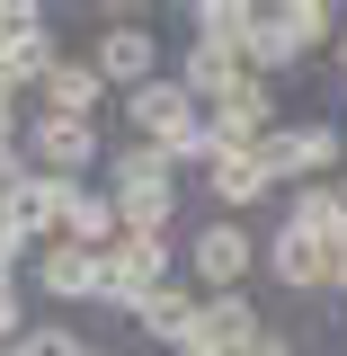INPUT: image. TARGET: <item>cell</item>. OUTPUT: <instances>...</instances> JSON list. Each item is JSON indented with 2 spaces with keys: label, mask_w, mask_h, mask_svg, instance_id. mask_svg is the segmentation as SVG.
<instances>
[{
  "label": "cell",
  "mask_w": 347,
  "mask_h": 356,
  "mask_svg": "<svg viewBox=\"0 0 347 356\" xmlns=\"http://www.w3.org/2000/svg\"><path fill=\"white\" fill-rule=\"evenodd\" d=\"M125 143H152L170 170H187V161H205V107L161 72V81L125 89Z\"/></svg>",
  "instance_id": "cell-1"
},
{
  "label": "cell",
  "mask_w": 347,
  "mask_h": 356,
  "mask_svg": "<svg viewBox=\"0 0 347 356\" xmlns=\"http://www.w3.org/2000/svg\"><path fill=\"white\" fill-rule=\"evenodd\" d=\"M259 161L267 187H330L347 161V134L339 125H321V116H303V125H267V143L250 152Z\"/></svg>",
  "instance_id": "cell-2"
},
{
  "label": "cell",
  "mask_w": 347,
  "mask_h": 356,
  "mask_svg": "<svg viewBox=\"0 0 347 356\" xmlns=\"http://www.w3.org/2000/svg\"><path fill=\"white\" fill-rule=\"evenodd\" d=\"M170 259H178V241H170V232H116V241L98 250V294H89V303L134 312L152 285H170Z\"/></svg>",
  "instance_id": "cell-3"
},
{
  "label": "cell",
  "mask_w": 347,
  "mask_h": 356,
  "mask_svg": "<svg viewBox=\"0 0 347 356\" xmlns=\"http://www.w3.org/2000/svg\"><path fill=\"white\" fill-rule=\"evenodd\" d=\"M18 161L45 170V178H89L98 161H107V125H98V116H36V107H27Z\"/></svg>",
  "instance_id": "cell-4"
},
{
  "label": "cell",
  "mask_w": 347,
  "mask_h": 356,
  "mask_svg": "<svg viewBox=\"0 0 347 356\" xmlns=\"http://www.w3.org/2000/svg\"><path fill=\"white\" fill-rule=\"evenodd\" d=\"M187 267H196V294H241L259 276V232L250 222H196L187 232Z\"/></svg>",
  "instance_id": "cell-5"
},
{
  "label": "cell",
  "mask_w": 347,
  "mask_h": 356,
  "mask_svg": "<svg viewBox=\"0 0 347 356\" xmlns=\"http://www.w3.org/2000/svg\"><path fill=\"white\" fill-rule=\"evenodd\" d=\"M259 330L267 321H259V303H250V285H241V294H196V321H187V339H178L170 356H241Z\"/></svg>",
  "instance_id": "cell-6"
},
{
  "label": "cell",
  "mask_w": 347,
  "mask_h": 356,
  "mask_svg": "<svg viewBox=\"0 0 347 356\" xmlns=\"http://www.w3.org/2000/svg\"><path fill=\"white\" fill-rule=\"evenodd\" d=\"M89 72H98L107 89L161 81V36H152L143 18H107V27H98V44H89Z\"/></svg>",
  "instance_id": "cell-7"
},
{
  "label": "cell",
  "mask_w": 347,
  "mask_h": 356,
  "mask_svg": "<svg viewBox=\"0 0 347 356\" xmlns=\"http://www.w3.org/2000/svg\"><path fill=\"white\" fill-rule=\"evenodd\" d=\"M259 267L285 285V294H339V250H321V241H303V232H267L259 241Z\"/></svg>",
  "instance_id": "cell-8"
},
{
  "label": "cell",
  "mask_w": 347,
  "mask_h": 356,
  "mask_svg": "<svg viewBox=\"0 0 347 356\" xmlns=\"http://www.w3.org/2000/svg\"><path fill=\"white\" fill-rule=\"evenodd\" d=\"M18 285L45 294V303H89V294H98V259L72 250V241H36L27 267H18Z\"/></svg>",
  "instance_id": "cell-9"
},
{
  "label": "cell",
  "mask_w": 347,
  "mask_h": 356,
  "mask_svg": "<svg viewBox=\"0 0 347 356\" xmlns=\"http://www.w3.org/2000/svg\"><path fill=\"white\" fill-rule=\"evenodd\" d=\"M54 241H72V250H89V259H98V250L116 241V205H107L89 178H63V205H54Z\"/></svg>",
  "instance_id": "cell-10"
},
{
  "label": "cell",
  "mask_w": 347,
  "mask_h": 356,
  "mask_svg": "<svg viewBox=\"0 0 347 356\" xmlns=\"http://www.w3.org/2000/svg\"><path fill=\"white\" fill-rule=\"evenodd\" d=\"M196 178H205V196H214L223 222H241V214L267 196V178H259V161H250V152H205V161H196Z\"/></svg>",
  "instance_id": "cell-11"
},
{
  "label": "cell",
  "mask_w": 347,
  "mask_h": 356,
  "mask_svg": "<svg viewBox=\"0 0 347 356\" xmlns=\"http://www.w3.org/2000/svg\"><path fill=\"white\" fill-rule=\"evenodd\" d=\"M27 98H36V116H98L107 81L89 72V54H63V63H54V72H45V81L27 89Z\"/></svg>",
  "instance_id": "cell-12"
},
{
  "label": "cell",
  "mask_w": 347,
  "mask_h": 356,
  "mask_svg": "<svg viewBox=\"0 0 347 356\" xmlns=\"http://www.w3.org/2000/svg\"><path fill=\"white\" fill-rule=\"evenodd\" d=\"M125 321L152 339V348H178V339H187V321H196V285H152Z\"/></svg>",
  "instance_id": "cell-13"
},
{
  "label": "cell",
  "mask_w": 347,
  "mask_h": 356,
  "mask_svg": "<svg viewBox=\"0 0 347 356\" xmlns=\"http://www.w3.org/2000/svg\"><path fill=\"white\" fill-rule=\"evenodd\" d=\"M285 232H303V241H321V250H347V205L330 196V187H294Z\"/></svg>",
  "instance_id": "cell-14"
},
{
  "label": "cell",
  "mask_w": 347,
  "mask_h": 356,
  "mask_svg": "<svg viewBox=\"0 0 347 356\" xmlns=\"http://www.w3.org/2000/svg\"><path fill=\"white\" fill-rule=\"evenodd\" d=\"M178 89H187V98H196V107H214L223 89L241 81V63H232V54H214V44H187V54H178V72H170Z\"/></svg>",
  "instance_id": "cell-15"
},
{
  "label": "cell",
  "mask_w": 347,
  "mask_h": 356,
  "mask_svg": "<svg viewBox=\"0 0 347 356\" xmlns=\"http://www.w3.org/2000/svg\"><path fill=\"white\" fill-rule=\"evenodd\" d=\"M276 27H285L294 63H303L312 44H330V36H339V9H330V0H276Z\"/></svg>",
  "instance_id": "cell-16"
},
{
  "label": "cell",
  "mask_w": 347,
  "mask_h": 356,
  "mask_svg": "<svg viewBox=\"0 0 347 356\" xmlns=\"http://www.w3.org/2000/svg\"><path fill=\"white\" fill-rule=\"evenodd\" d=\"M250 9H259V0H196V9H187V27H196V36H187V44L232 54V44H241V27H250Z\"/></svg>",
  "instance_id": "cell-17"
},
{
  "label": "cell",
  "mask_w": 347,
  "mask_h": 356,
  "mask_svg": "<svg viewBox=\"0 0 347 356\" xmlns=\"http://www.w3.org/2000/svg\"><path fill=\"white\" fill-rule=\"evenodd\" d=\"M18 348H27V356H81L89 339L72 330V321H27V330H18Z\"/></svg>",
  "instance_id": "cell-18"
},
{
  "label": "cell",
  "mask_w": 347,
  "mask_h": 356,
  "mask_svg": "<svg viewBox=\"0 0 347 356\" xmlns=\"http://www.w3.org/2000/svg\"><path fill=\"white\" fill-rule=\"evenodd\" d=\"M18 330H27V285H18V276H0V348H9Z\"/></svg>",
  "instance_id": "cell-19"
},
{
  "label": "cell",
  "mask_w": 347,
  "mask_h": 356,
  "mask_svg": "<svg viewBox=\"0 0 347 356\" xmlns=\"http://www.w3.org/2000/svg\"><path fill=\"white\" fill-rule=\"evenodd\" d=\"M18 125H27V98L0 89V152H18Z\"/></svg>",
  "instance_id": "cell-20"
},
{
  "label": "cell",
  "mask_w": 347,
  "mask_h": 356,
  "mask_svg": "<svg viewBox=\"0 0 347 356\" xmlns=\"http://www.w3.org/2000/svg\"><path fill=\"white\" fill-rule=\"evenodd\" d=\"M241 356H303V348H294L285 330H259V339H250V348H241Z\"/></svg>",
  "instance_id": "cell-21"
},
{
  "label": "cell",
  "mask_w": 347,
  "mask_h": 356,
  "mask_svg": "<svg viewBox=\"0 0 347 356\" xmlns=\"http://www.w3.org/2000/svg\"><path fill=\"white\" fill-rule=\"evenodd\" d=\"M0 356H27V348H18V339H9V348H0Z\"/></svg>",
  "instance_id": "cell-22"
},
{
  "label": "cell",
  "mask_w": 347,
  "mask_h": 356,
  "mask_svg": "<svg viewBox=\"0 0 347 356\" xmlns=\"http://www.w3.org/2000/svg\"><path fill=\"white\" fill-rule=\"evenodd\" d=\"M81 356H107V348H81Z\"/></svg>",
  "instance_id": "cell-23"
},
{
  "label": "cell",
  "mask_w": 347,
  "mask_h": 356,
  "mask_svg": "<svg viewBox=\"0 0 347 356\" xmlns=\"http://www.w3.org/2000/svg\"><path fill=\"white\" fill-rule=\"evenodd\" d=\"M339 294H347V285H339Z\"/></svg>",
  "instance_id": "cell-24"
}]
</instances>
